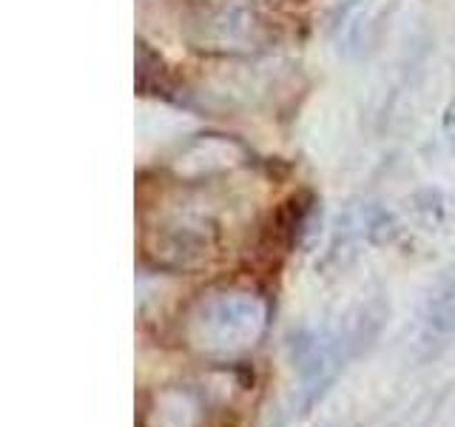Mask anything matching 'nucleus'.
<instances>
[{"mask_svg": "<svg viewBox=\"0 0 455 427\" xmlns=\"http://www.w3.org/2000/svg\"><path fill=\"white\" fill-rule=\"evenodd\" d=\"M270 40V23L245 4H205L188 18V43L205 54H251Z\"/></svg>", "mask_w": 455, "mask_h": 427, "instance_id": "obj_1", "label": "nucleus"}, {"mask_svg": "<svg viewBox=\"0 0 455 427\" xmlns=\"http://www.w3.org/2000/svg\"><path fill=\"white\" fill-rule=\"evenodd\" d=\"M211 248L208 234L199 231V225H185V222H171L156 231V260L168 265H194L199 262Z\"/></svg>", "mask_w": 455, "mask_h": 427, "instance_id": "obj_2", "label": "nucleus"}, {"mask_svg": "<svg viewBox=\"0 0 455 427\" xmlns=\"http://www.w3.org/2000/svg\"><path fill=\"white\" fill-rule=\"evenodd\" d=\"M313 208V199L307 194H293L291 199H284L282 208L276 211V222H274V239L288 251L293 242L302 234V228L307 225Z\"/></svg>", "mask_w": 455, "mask_h": 427, "instance_id": "obj_3", "label": "nucleus"}]
</instances>
